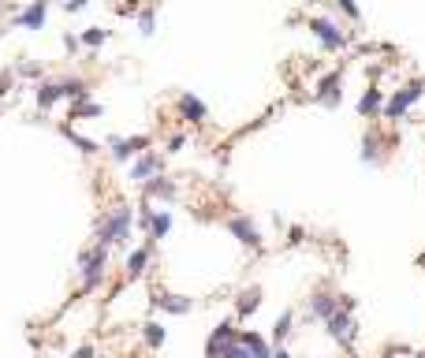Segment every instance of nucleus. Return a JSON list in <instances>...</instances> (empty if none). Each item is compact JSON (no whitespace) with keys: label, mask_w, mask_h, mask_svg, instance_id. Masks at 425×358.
<instances>
[{"label":"nucleus","mask_w":425,"mask_h":358,"mask_svg":"<svg viewBox=\"0 0 425 358\" xmlns=\"http://www.w3.org/2000/svg\"><path fill=\"white\" fill-rule=\"evenodd\" d=\"M310 30L317 34V42H321L325 49H343V45H347V34H343L336 23L321 19V16H313V19H310Z\"/></svg>","instance_id":"39448f33"},{"label":"nucleus","mask_w":425,"mask_h":358,"mask_svg":"<svg viewBox=\"0 0 425 358\" xmlns=\"http://www.w3.org/2000/svg\"><path fill=\"white\" fill-rule=\"evenodd\" d=\"M224 358H254V354H250V347H243V343H232V347L224 351Z\"/></svg>","instance_id":"cd10ccee"},{"label":"nucleus","mask_w":425,"mask_h":358,"mask_svg":"<svg viewBox=\"0 0 425 358\" xmlns=\"http://www.w3.org/2000/svg\"><path fill=\"white\" fill-rule=\"evenodd\" d=\"M421 94H425V78H414V83H407L403 90H395L392 101L384 105V119H403L407 109H410V105H414Z\"/></svg>","instance_id":"7ed1b4c3"},{"label":"nucleus","mask_w":425,"mask_h":358,"mask_svg":"<svg viewBox=\"0 0 425 358\" xmlns=\"http://www.w3.org/2000/svg\"><path fill=\"white\" fill-rule=\"evenodd\" d=\"M104 269H109V246H86L78 254V273H83V291H94L101 280H104Z\"/></svg>","instance_id":"f03ea898"},{"label":"nucleus","mask_w":425,"mask_h":358,"mask_svg":"<svg viewBox=\"0 0 425 358\" xmlns=\"http://www.w3.org/2000/svg\"><path fill=\"white\" fill-rule=\"evenodd\" d=\"M258 306H261V287H246L243 295H239V302H235V310L243 314V317H246V314H254Z\"/></svg>","instance_id":"6ab92c4d"},{"label":"nucleus","mask_w":425,"mask_h":358,"mask_svg":"<svg viewBox=\"0 0 425 358\" xmlns=\"http://www.w3.org/2000/svg\"><path fill=\"white\" fill-rule=\"evenodd\" d=\"M150 258H153V246H150V243L138 246V250H131V258H127V276H138L145 265H150Z\"/></svg>","instance_id":"f3484780"},{"label":"nucleus","mask_w":425,"mask_h":358,"mask_svg":"<svg viewBox=\"0 0 425 358\" xmlns=\"http://www.w3.org/2000/svg\"><path fill=\"white\" fill-rule=\"evenodd\" d=\"M168 232H172V209H157L150 224V239H164Z\"/></svg>","instance_id":"aec40b11"},{"label":"nucleus","mask_w":425,"mask_h":358,"mask_svg":"<svg viewBox=\"0 0 425 358\" xmlns=\"http://www.w3.org/2000/svg\"><path fill=\"white\" fill-rule=\"evenodd\" d=\"M8 94V75H0V97Z\"/></svg>","instance_id":"473e14b6"},{"label":"nucleus","mask_w":425,"mask_h":358,"mask_svg":"<svg viewBox=\"0 0 425 358\" xmlns=\"http://www.w3.org/2000/svg\"><path fill=\"white\" fill-rule=\"evenodd\" d=\"M60 97H68V90H64V78H56V83H42L37 86V109L49 112L52 105H56Z\"/></svg>","instance_id":"4468645a"},{"label":"nucleus","mask_w":425,"mask_h":358,"mask_svg":"<svg viewBox=\"0 0 425 358\" xmlns=\"http://www.w3.org/2000/svg\"><path fill=\"white\" fill-rule=\"evenodd\" d=\"M64 135H68L71 142H78V150H86V153H94V150H97V142H94V138H83L71 124H64Z\"/></svg>","instance_id":"393cba45"},{"label":"nucleus","mask_w":425,"mask_h":358,"mask_svg":"<svg viewBox=\"0 0 425 358\" xmlns=\"http://www.w3.org/2000/svg\"><path fill=\"white\" fill-rule=\"evenodd\" d=\"M176 109H179L183 119H191V124H205V119H209L205 101H198L194 94H179V97H176Z\"/></svg>","instance_id":"9d476101"},{"label":"nucleus","mask_w":425,"mask_h":358,"mask_svg":"<svg viewBox=\"0 0 425 358\" xmlns=\"http://www.w3.org/2000/svg\"><path fill=\"white\" fill-rule=\"evenodd\" d=\"M161 165H164V157H161V153H142L138 161L131 165V179H138L142 187H145L150 179L161 176Z\"/></svg>","instance_id":"423d86ee"},{"label":"nucleus","mask_w":425,"mask_h":358,"mask_svg":"<svg viewBox=\"0 0 425 358\" xmlns=\"http://www.w3.org/2000/svg\"><path fill=\"white\" fill-rule=\"evenodd\" d=\"M16 71H19V75H26V78H37V75H42V64H19Z\"/></svg>","instance_id":"c85d7f7f"},{"label":"nucleus","mask_w":425,"mask_h":358,"mask_svg":"<svg viewBox=\"0 0 425 358\" xmlns=\"http://www.w3.org/2000/svg\"><path fill=\"white\" fill-rule=\"evenodd\" d=\"M228 232H232L243 246H250V250L261 246V232L254 228V220H250V217H232V220H228Z\"/></svg>","instance_id":"6e6552de"},{"label":"nucleus","mask_w":425,"mask_h":358,"mask_svg":"<svg viewBox=\"0 0 425 358\" xmlns=\"http://www.w3.org/2000/svg\"><path fill=\"white\" fill-rule=\"evenodd\" d=\"M145 198H176V179L168 176H157L145 183Z\"/></svg>","instance_id":"dca6fc26"},{"label":"nucleus","mask_w":425,"mask_h":358,"mask_svg":"<svg viewBox=\"0 0 425 358\" xmlns=\"http://www.w3.org/2000/svg\"><path fill=\"white\" fill-rule=\"evenodd\" d=\"M142 340L150 343V347H161V343H164V325L145 321V325H142Z\"/></svg>","instance_id":"4be33fe9"},{"label":"nucleus","mask_w":425,"mask_h":358,"mask_svg":"<svg viewBox=\"0 0 425 358\" xmlns=\"http://www.w3.org/2000/svg\"><path fill=\"white\" fill-rule=\"evenodd\" d=\"M104 109H101V105L97 101H83V105H75V119L78 116H101Z\"/></svg>","instance_id":"a878e982"},{"label":"nucleus","mask_w":425,"mask_h":358,"mask_svg":"<svg viewBox=\"0 0 425 358\" xmlns=\"http://www.w3.org/2000/svg\"><path fill=\"white\" fill-rule=\"evenodd\" d=\"M232 343H239V333L232 321H220L217 328H212V336L205 343V358H224V351L232 347Z\"/></svg>","instance_id":"20e7f679"},{"label":"nucleus","mask_w":425,"mask_h":358,"mask_svg":"<svg viewBox=\"0 0 425 358\" xmlns=\"http://www.w3.org/2000/svg\"><path fill=\"white\" fill-rule=\"evenodd\" d=\"M145 145H150V138H109V150L116 161H131L135 153H145Z\"/></svg>","instance_id":"9b49d317"},{"label":"nucleus","mask_w":425,"mask_h":358,"mask_svg":"<svg viewBox=\"0 0 425 358\" xmlns=\"http://www.w3.org/2000/svg\"><path fill=\"white\" fill-rule=\"evenodd\" d=\"M45 16H49V4H45V0H34L30 8H23L19 16H16V23L26 26V30H42V26H45Z\"/></svg>","instance_id":"ddd939ff"},{"label":"nucleus","mask_w":425,"mask_h":358,"mask_svg":"<svg viewBox=\"0 0 425 358\" xmlns=\"http://www.w3.org/2000/svg\"><path fill=\"white\" fill-rule=\"evenodd\" d=\"M325 328H328V336H332V340H340L343 347H351V340H354V328H358V325L351 321V314L340 306V314L332 317V321H325Z\"/></svg>","instance_id":"1a4fd4ad"},{"label":"nucleus","mask_w":425,"mask_h":358,"mask_svg":"<svg viewBox=\"0 0 425 358\" xmlns=\"http://www.w3.org/2000/svg\"><path fill=\"white\" fill-rule=\"evenodd\" d=\"M153 16H157L153 8H145V11H138V26H142L145 34H153Z\"/></svg>","instance_id":"bb28decb"},{"label":"nucleus","mask_w":425,"mask_h":358,"mask_svg":"<svg viewBox=\"0 0 425 358\" xmlns=\"http://www.w3.org/2000/svg\"><path fill=\"white\" fill-rule=\"evenodd\" d=\"M273 358H295V354H287V351H284V347H280V351H276V354H273Z\"/></svg>","instance_id":"72a5a7b5"},{"label":"nucleus","mask_w":425,"mask_h":358,"mask_svg":"<svg viewBox=\"0 0 425 358\" xmlns=\"http://www.w3.org/2000/svg\"><path fill=\"white\" fill-rule=\"evenodd\" d=\"M183 142H187V135H172V138H168V153H179Z\"/></svg>","instance_id":"7c9ffc66"},{"label":"nucleus","mask_w":425,"mask_h":358,"mask_svg":"<svg viewBox=\"0 0 425 358\" xmlns=\"http://www.w3.org/2000/svg\"><path fill=\"white\" fill-rule=\"evenodd\" d=\"M340 11H343V16H351V19H358V16H362V11H358L354 4H351V0H340V4H336Z\"/></svg>","instance_id":"c756f323"},{"label":"nucleus","mask_w":425,"mask_h":358,"mask_svg":"<svg viewBox=\"0 0 425 358\" xmlns=\"http://www.w3.org/2000/svg\"><path fill=\"white\" fill-rule=\"evenodd\" d=\"M104 37H109V30H101V26H90V30L78 34V42H83L86 49H97V45H104Z\"/></svg>","instance_id":"5701e85b"},{"label":"nucleus","mask_w":425,"mask_h":358,"mask_svg":"<svg viewBox=\"0 0 425 358\" xmlns=\"http://www.w3.org/2000/svg\"><path fill=\"white\" fill-rule=\"evenodd\" d=\"M340 314V299L328 295V291H317L310 299V317H321V321H332V317Z\"/></svg>","instance_id":"f8f14e48"},{"label":"nucleus","mask_w":425,"mask_h":358,"mask_svg":"<svg viewBox=\"0 0 425 358\" xmlns=\"http://www.w3.org/2000/svg\"><path fill=\"white\" fill-rule=\"evenodd\" d=\"M381 157V138L377 135H366L362 138V161H377Z\"/></svg>","instance_id":"b1692460"},{"label":"nucleus","mask_w":425,"mask_h":358,"mask_svg":"<svg viewBox=\"0 0 425 358\" xmlns=\"http://www.w3.org/2000/svg\"><path fill=\"white\" fill-rule=\"evenodd\" d=\"M291 321H295V314H291V310H284L280 317H276V325H273V340L276 343H284L291 336Z\"/></svg>","instance_id":"412c9836"},{"label":"nucleus","mask_w":425,"mask_h":358,"mask_svg":"<svg viewBox=\"0 0 425 358\" xmlns=\"http://www.w3.org/2000/svg\"><path fill=\"white\" fill-rule=\"evenodd\" d=\"M343 75L340 71H328L325 78H321V83H317V101H321V105H328V109H336V105H340V97H343Z\"/></svg>","instance_id":"0eeeda50"},{"label":"nucleus","mask_w":425,"mask_h":358,"mask_svg":"<svg viewBox=\"0 0 425 358\" xmlns=\"http://www.w3.org/2000/svg\"><path fill=\"white\" fill-rule=\"evenodd\" d=\"M71 358H94V343H83V347H75Z\"/></svg>","instance_id":"2f4dec72"},{"label":"nucleus","mask_w":425,"mask_h":358,"mask_svg":"<svg viewBox=\"0 0 425 358\" xmlns=\"http://www.w3.org/2000/svg\"><path fill=\"white\" fill-rule=\"evenodd\" d=\"M131 220H135L131 205H116L109 217H101V220H97V243H101V246L124 243V239L131 235Z\"/></svg>","instance_id":"f257e3e1"},{"label":"nucleus","mask_w":425,"mask_h":358,"mask_svg":"<svg viewBox=\"0 0 425 358\" xmlns=\"http://www.w3.org/2000/svg\"><path fill=\"white\" fill-rule=\"evenodd\" d=\"M150 302H153V306H161V310H168V314H191V306H194L191 299H183V295H168V291H157Z\"/></svg>","instance_id":"2eb2a0df"},{"label":"nucleus","mask_w":425,"mask_h":358,"mask_svg":"<svg viewBox=\"0 0 425 358\" xmlns=\"http://www.w3.org/2000/svg\"><path fill=\"white\" fill-rule=\"evenodd\" d=\"M384 109V97H381V90L377 86H369L366 94H362V101H358V112L362 116H377Z\"/></svg>","instance_id":"a211bd4d"}]
</instances>
